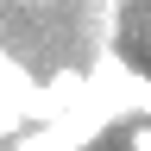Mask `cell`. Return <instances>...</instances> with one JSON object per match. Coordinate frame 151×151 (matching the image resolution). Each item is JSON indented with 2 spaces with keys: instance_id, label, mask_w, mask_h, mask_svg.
Here are the masks:
<instances>
[{
  "instance_id": "cell-1",
  "label": "cell",
  "mask_w": 151,
  "mask_h": 151,
  "mask_svg": "<svg viewBox=\"0 0 151 151\" xmlns=\"http://www.w3.org/2000/svg\"><path fill=\"white\" fill-rule=\"evenodd\" d=\"M126 151H151V120H132V132H126Z\"/></svg>"
},
{
  "instance_id": "cell-2",
  "label": "cell",
  "mask_w": 151,
  "mask_h": 151,
  "mask_svg": "<svg viewBox=\"0 0 151 151\" xmlns=\"http://www.w3.org/2000/svg\"><path fill=\"white\" fill-rule=\"evenodd\" d=\"M25 6H50V0H25Z\"/></svg>"
}]
</instances>
